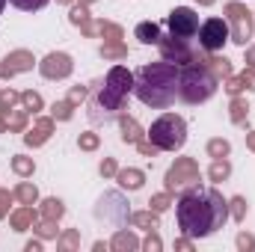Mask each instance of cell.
I'll list each match as a JSON object with an SVG mask.
<instances>
[{"label": "cell", "mask_w": 255, "mask_h": 252, "mask_svg": "<svg viewBox=\"0 0 255 252\" xmlns=\"http://www.w3.org/2000/svg\"><path fill=\"white\" fill-rule=\"evenodd\" d=\"M166 27L178 39H193L199 33V15H196V9H190V6H175L169 12V18H166Z\"/></svg>", "instance_id": "cell-9"}, {"label": "cell", "mask_w": 255, "mask_h": 252, "mask_svg": "<svg viewBox=\"0 0 255 252\" xmlns=\"http://www.w3.org/2000/svg\"><path fill=\"white\" fill-rule=\"evenodd\" d=\"M178 74H181V65L166 63V60L142 65L133 74V95L151 110H166L178 98Z\"/></svg>", "instance_id": "cell-2"}, {"label": "cell", "mask_w": 255, "mask_h": 252, "mask_svg": "<svg viewBox=\"0 0 255 252\" xmlns=\"http://www.w3.org/2000/svg\"><path fill=\"white\" fill-rule=\"evenodd\" d=\"M95 217L107 220V223H116V226H122L125 220H130L128 202L122 199V193H104L101 202H98V208H95Z\"/></svg>", "instance_id": "cell-11"}, {"label": "cell", "mask_w": 255, "mask_h": 252, "mask_svg": "<svg viewBox=\"0 0 255 252\" xmlns=\"http://www.w3.org/2000/svg\"><path fill=\"white\" fill-rule=\"evenodd\" d=\"M98 36H104V42H122L125 39L122 27L113 21H98Z\"/></svg>", "instance_id": "cell-27"}, {"label": "cell", "mask_w": 255, "mask_h": 252, "mask_svg": "<svg viewBox=\"0 0 255 252\" xmlns=\"http://www.w3.org/2000/svg\"><path fill=\"white\" fill-rule=\"evenodd\" d=\"M229 151H232L229 139H211L208 142V154L211 157H229Z\"/></svg>", "instance_id": "cell-35"}, {"label": "cell", "mask_w": 255, "mask_h": 252, "mask_svg": "<svg viewBox=\"0 0 255 252\" xmlns=\"http://www.w3.org/2000/svg\"><path fill=\"white\" fill-rule=\"evenodd\" d=\"M238 77H241L244 89H255V68H250V65H247V68H244V71H241Z\"/></svg>", "instance_id": "cell-43"}, {"label": "cell", "mask_w": 255, "mask_h": 252, "mask_svg": "<svg viewBox=\"0 0 255 252\" xmlns=\"http://www.w3.org/2000/svg\"><path fill=\"white\" fill-rule=\"evenodd\" d=\"M199 45L208 51V54H217L223 51V45L229 42V21L223 18H208L205 24H199Z\"/></svg>", "instance_id": "cell-8"}, {"label": "cell", "mask_w": 255, "mask_h": 252, "mask_svg": "<svg viewBox=\"0 0 255 252\" xmlns=\"http://www.w3.org/2000/svg\"><path fill=\"white\" fill-rule=\"evenodd\" d=\"M247 65L255 68V45H253V48H247Z\"/></svg>", "instance_id": "cell-48"}, {"label": "cell", "mask_w": 255, "mask_h": 252, "mask_svg": "<svg viewBox=\"0 0 255 252\" xmlns=\"http://www.w3.org/2000/svg\"><path fill=\"white\" fill-rule=\"evenodd\" d=\"M196 63L208 65V68H211L217 77H223V80H226V77H232V63H229L226 57H199V54H196Z\"/></svg>", "instance_id": "cell-20"}, {"label": "cell", "mask_w": 255, "mask_h": 252, "mask_svg": "<svg viewBox=\"0 0 255 252\" xmlns=\"http://www.w3.org/2000/svg\"><path fill=\"white\" fill-rule=\"evenodd\" d=\"M12 6H18V9H24V12H39V9H45L51 0H9Z\"/></svg>", "instance_id": "cell-37"}, {"label": "cell", "mask_w": 255, "mask_h": 252, "mask_svg": "<svg viewBox=\"0 0 255 252\" xmlns=\"http://www.w3.org/2000/svg\"><path fill=\"white\" fill-rule=\"evenodd\" d=\"M130 226H136V229H145V232H154L157 229V214L148 208V211H136V214H130V220H128Z\"/></svg>", "instance_id": "cell-23"}, {"label": "cell", "mask_w": 255, "mask_h": 252, "mask_svg": "<svg viewBox=\"0 0 255 252\" xmlns=\"http://www.w3.org/2000/svg\"><path fill=\"white\" fill-rule=\"evenodd\" d=\"M142 247H145L148 252H160V247H163V244H160V238H157L154 232H148V238H145V244H142Z\"/></svg>", "instance_id": "cell-46"}, {"label": "cell", "mask_w": 255, "mask_h": 252, "mask_svg": "<svg viewBox=\"0 0 255 252\" xmlns=\"http://www.w3.org/2000/svg\"><path fill=\"white\" fill-rule=\"evenodd\" d=\"M3 6H6V0H0V12H3Z\"/></svg>", "instance_id": "cell-53"}, {"label": "cell", "mask_w": 255, "mask_h": 252, "mask_svg": "<svg viewBox=\"0 0 255 252\" xmlns=\"http://www.w3.org/2000/svg\"><path fill=\"white\" fill-rule=\"evenodd\" d=\"M21 104H24V110L39 113V110H42V95L33 92V89H27V92H21Z\"/></svg>", "instance_id": "cell-33"}, {"label": "cell", "mask_w": 255, "mask_h": 252, "mask_svg": "<svg viewBox=\"0 0 255 252\" xmlns=\"http://www.w3.org/2000/svg\"><path fill=\"white\" fill-rule=\"evenodd\" d=\"M136 148H139V154H145V157H154V154L160 151L151 139H148V142H145V139H139V142H136Z\"/></svg>", "instance_id": "cell-44"}, {"label": "cell", "mask_w": 255, "mask_h": 252, "mask_svg": "<svg viewBox=\"0 0 255 252\" xmlns=\"http://www.w3.org/2000/svg\"><path fill=\"white\" fill-rule=\"evenodd\" d=\"M71 113H74V104H71L68 98H65V101H54V107H51V119H54V122H68Z\"/></svg>", "instance_id": "cell-30"}, {"label": "cell", "mask_w": 255, "mask_h": 252, "mask_svg": "<svg viewBox=\"0 0 255 252\" xmlns=\"http://www.w3.org/2000/svg\"><path fill=\"white\" fill-rule=\"evenodd\" d=\"M193 184H199V163L193 157H178L166 172V190L178 193V190H187Z\"/></svg>", "instance_id": "cell-7"}, {"label": "cell", "mask_w": 255, "mask_h": 252, "mask_svg": "<svg viewBox=\"0 0 255 252\" xmlns=\"http://www.w3.org/2000/svg\"><path fill=\"white\" fill-rule=\"evenodd\" d=\"M51 133H54V119H48V116H42V119H39V122L33 125V130H27V133H24V142L36 148V145H42V142H48V136H51Z\"/></svg>", "instance_id": "cell-15"}, {"label": "cell", "mask_w": 255, "mask_h": 252, "mask_svg": "<svg viewBox=\"0 0 255 252\" xmlns=\"http://www.w3.org/2000/svg\"><path fill=\"white\" fill-rule=\"evenodd\" d=\"M238 250H255V238L253 235H244V232H241V235H238Z\"/></svg>", "instance_id": "cell-47"}, {"label": "cell", "mask_w": 255, "mask_h": 252, "mask_svg": "<svg viewBox=\"0 0 255 252\" xmlns=\"http://www.w3.org/2000/svg\"><path fill=\"white\" fill-rule=\"evenodd\" d=\"M169 205H172V193H169V190H166V193H157V196H151V202H148V208H151L154 214H163Z\"/></svg>", "instance_id": "cell-34"}, {"label": "cell", "mask_w": 255, "mask_h": 252, "mask_svg": "<svg viewBox=\"0 0 255 252\" xmlns=\"http://www.w3.org/2000/svg\"><path fill=\"white\" fill-rule=\"evenodd\" d=\"M128 92H133V74L128 71L125 65H113V68L107 71L104 86L98 89V95H95L92 104H89V116H92V122L116 119L119 110L125 107Z\"/></svg>", "instance_id": "cell-3"}, {"label": "cell", "mask_w": 255, "mask_h": 252, "mask_svg": "<svg viewBox=\"0 0 255 252\" xmlns=\"http://www.w3.org/2000/svg\"><path fill=\"white\" fill-rule=\"evenodd\" d=\"M229 205H232V217H235L238 223H244V217H247V199H244V196H235Z\"/></svg>", "instance_id": "cell-38"}, {"label": "cell", "mask_w": 255, "mask_h": 252, "mask_svg": "<svg viewBox=\"0 0 255 252\" xmlns=\"http://www.w3.org/2000/svg\"><path fill=\"white\" fill-rule=\"evenodd\" d=\"M196 3H199V6H214L217 0H196Z\"/></svg>", "instance_id": "cell-51"}, {"label": "cell", "mask_w": 255, "mask_h": 252, "mask_svg": "<svg viewBox=\"0 0 255 252\" xmlns=\"http://www.w3.org/2000/svg\"><path fill=\"white\" fill-rule=\"evenodd\" d=\"M226 21H229V42L247 48V42L253 39V12L244 3H226Z\"/></svg>", "instance_id": "cell-6"}, {"label": "cell", "mask_w": 255, "mask_h": 252, "mask_svg": "<svg viewBox=\"0 0 255 252\" xmlns=\"http://www.w3.org/2000/svg\"><path fill=\"white\" fill-rule=\"evenodd\" d=\"M247 148L255 151V130H253V133H247Z\"/></svg>", "instance_id": "cell-49"}, {"label": "cell", "mask_w": 255, "mask_h": 252, "mask_svg": "<svg viewBox=\"0 0 255 252\" xmlns=\"http://www.w3.org/2000/svg\"><path fill=\"white\" fill-rule=\"evenodd\" d=\"M60 3H71V0H60Z\"/></svg>", "instance_id": "cell-54"}, {"label": "cell", "mask_w": 255, "mask_h": 252, "mask_svg": "<svg viewBox=\"0 0 255 252\" xmlns=\"http://www.w3.org/2000/svg\"><path fill=\"white\" fill-rule=\"evenodd\" d=\"M148 139L160 151H178L187 142V122L175 113H163L160 119H154V125L148 130Z\"/></svg>", "instance_id": "cell-5"}, {"label": "cell", "mask_w": 255, "mask_h": 252, "mask_svg": "<svg viewBox=\"0 0 255 252\" xmlns=\"http://www.w3.org/2000/svg\"><path fill=\"white\" fill-rule=\"evenodd\" d=\"M157 48H160V57H163L166 63H175V65L196 63V54L190 51L187 39H178V36H160V39H157Z\"/></svg>", "instance_id": "cell-10"}, {"label": "cell", "mask_w": 255, "mask_h": 252, "mask_svg": "<svg viewBox=\"0 0 255 252\" xmlns=\"http://www.w3.org/2000/svg\"><path fill=\"white\" fill-rule=\"evenodd\" d=\"M116 172H119L116 160H113V157H104V160H101V175H104V178H116Z\"/></svg>", "instance_id": "cell-42"}, {"label": "cell", "mask_w": 255, "mask_h": 252, "mask_svg": "<svg viewBox=\"0 0 255 252\" xmlns=\"http://www.w3.org/2000/svg\"><path fill=\"white\" fill-rule=\"evenodd\" d=\"M175 217H178V229L187 238H211L217 229L226 226L229 220V202L223 199V193L217 187H193L181 190V199L175 205Z\"/></svg>", "instance_id": "cell-1"}, {"label": "cell", "mask_w": 255, "mask_h": 252, "mask_svg": "<svg viewBox=\"0 0 255 252\" xmlns=\"http://www.w3.org/2000/svg\"><path fill=\"white\" fill-rule=\"evenodd\" d=\"M101 57H104V60H125L128 48L122 42H104V45H101Z\"/></svg>", "instance_id": "cell-31"}, {"label": "cell", "mask_w": 255, "mask_h": 252, "mask_svg": "<svg viewBox=\"0 0 255 252\" xmlns=\"http://www.w3.org/2000/svg\"><path fill=\"white\" fill-rule=\"evenodd\" d=\"M33 54L30 51H12V54H6V60L0 63V77H15V74H21V71H30L33 68Z\"/></svg>", "instance_id": "cell-13"}, {"label": "cell", "mask_w": 255, "mask_h": 252, "mask_svg": "<svg viewBox=\"0 0 255 252\" xmlns=\"http://www.w3.org/2000/svg\"><path fill=\"white\" fill-rule=\"evenodd\" d=\"M39 71H42V77H48V80H65V77L74 71V63H71L68 54L54 51V54H48V57L39 63Z\"/></svg>", "instance_id": "cell-12"}, {"label": "cell", "mask_w": 255, "mask_h": 252, "mask_svg": "<svg viewBox=\"0 0 255 252\" xmlns=\"http://www.w3.org/2000/svg\"><path fill=\"white\" fill-rule=\"evenodd\" d=\"M86 95H89V89H86V86H71V92H68V101L77 107V104H83V101H86Z\"/></svg>", "instance_id": "cell-41"}, {"label": "cell", "mask_w": 255, "mask_h": 252, "mask_svg": "<svg viewBox=\"0 0 255 252\" xmlns=\"http://www.w3.org/2000/svg\"><path fill=\"white\" fill-rule=\"evenodd\" d=\"M80 3H86V6H89V3H95V0H80Z\"/></svg>", "instance_id": "cell-52"}, {"label": "cell", "mask_w": 255, "mask_h": 252, "mask_svg": "<svg viewBox=\"0 0 255 252\" xmlns=\"http://www.w3.org/2000/svg\"><path fill=\"white\" fill-rule=\"evenodd\" d=\"M220 86V77L202 63H190L181 65V74H178V98L184 104H205L208 98H214Z\"/></svg>", "instance_id": "cell-4"}, {"label": "cell", "mask_w": 255, "mask_h": 252, "mask_svg": "<svg viewBox=\"0 0 255 252\" xmlns=\"http://www.w3.org/2000/svg\"><path fill=\"white\" fill-rule=\"evenodd\" d=\"M80 247V232L77 229H68V232H63L60 238H57V250L60 252H71Z\"/></svg>", "instance_id": "cell-28"}, {"label": "cell", "mask_w": 255, "mask_h": 252, "mask_svg": "<svg viewBox=\"0 0 255 252\" xmlns=\"http://www.w3.org/2000/svg\"><path fill=\"white\" fill-rule=\"evenodd\" d=\"M98 142H101V139H98V133H80V136H77V145H80L83 151H95V148H98Z\"/></svg>", "instance_id": "cell-39"}, {"label": "cell", "mask_w": 255, "mask_h": 252, "mask_svg": "<svg viewBox=\"0 0 255 252\" xmlns=\"http://www.w3.org/2000/svg\"><path fill=\"white\" fill-rule=\"evenodd\" d=\"M119 125H122V139H125V142L136 145V142L142 139V127H139V122H136L133 116H122V113H119Z\"/></svg>", "instance_id": "cell-19"}, {"label": "cell", "mask_w": 255, "mask_h": 252, "mask_svg": "<svg viewBox=\"0 0 255 252\" xmlns=\"http://www.w3.org/2000/svg\"><path fill=\"white\" fill-rule=\"evenodd\" d=\"M136 39L142 42V45H157V39L163 36L160 33V24H154V21H142V24H136Z\"/></svg>", "instance_id": "cell-21"}, {"label": "cell", "mask_w": 255, "mask_h": 252, "mask_svg": "<svg viewBox=\"0 0 255 252\" xmlns=\"http://www.w3.org/2000/svg\"><path fill=\"white\" fill-rule=\"evenodd\" d=\"M33 232H36L39 238H57V223H54V220H36Z\"/></svg>", "instance_id": "cell-36"}, {"label": "cell", "mask_w": 255, "mask_h": 252, "mask_svg": "<svg viewBox=\"0 0 255 252\" xmlns=\"http://www.w3.org/2000/svg\"><path fill=\"white\" fill-rule=\"evenodd\" d=\"M247 113H250V104L241 95H232V122L235 125H244L247 122Z\"/></svg>", "instance_id": "cell-29"}, {"label": "cell", "mask_w": 255, "mask_h": 252, "mask_svg": "<svg viewBox=\"0 0 255 252\" xmlns=\"http://www.w3.org/2000/svg\"><path fill=\"white\" fill-rule=\"evenodd\" d=\"M12 193H15V199H18L21 205H36V202H39V190H36V184H30V181H21Z\"/></svg>", "instance_id": "cell-24"}, {"label": "cell", "mask_w": 255, "mask_h": 252, "mask_svg": "<svg viewBox=\"0 0 255 252\" xmlns=\"http://www.w3.org/2000/svg\"><path fill=\"white\" fill-rule=\"evenodd\" d=\"M12 169H15V175H21V178H27V175H33V169H36V163H33V157H24V154H15V157H12Z\"/></svg>", "instance_id": "cell-32"}, {"label": "cell", "mask_w": 255, "mask_h": 252, "mask_svg": "<svg viewBox=\"0 0 255 252\" xmlns=\"http://www.w3.org/2000/svg\"><path fill=\"white\" fill-rule=\"evenodd\" d=\"M65 214V205L60 199H45L42 202V220H54V223H60Z\"/></svg>", "instance_id": "cell-25"}, {"label": "cell", "mask_w": 255, "mask_h": 252, "mask_svg": "<svg viewBox=\"0 0 255 252\" xmlns=\"http://www.w3.org/2000/svg\"><path fill=\"white\" fill-rule=\"evenodd\" d=\"M15 199V193H9V190H0V220L9 214V202Z\"/></svg>", "instance_id": "cell-45"}, {"label": "cell", "mask_w": 255, "mask_h": 252, "mask_svg": "<svg viewBox=\"0 0 255 252\" xmlns=\"http://www.w3.org/2000/svg\"><path fill=\"white\" fill-rule=\"evenodd\" d=\"M110 250H116V252H133V250H139V241H136V235H133V232L119 229V232L113 235V241H110Z\"/></svg>", "instance_id": "cell-18"}, {"label": "cell", "mask_w": 255, "mask_h": 252, "mask_svg": "<svg viewBox=\"0 0 255 252\" xmlns=\"http://www.w3.org/2000/svg\"><path fill=\"white\" fill-rule=\"evenodd\" d=\"M42 250V244H39V241H30V244H27V252H39Z\"/></svg>", "instance_id": "cell-50"}, {"label": "cell", "mask_w": 255, "mask_h": 252, "mask_svg": "<svg viewBox=\"0 0 255 252\" xmlns=\"http://www.w3.org/2000/svg\"><path fill=\"white\" fill-rule=\"evenodd\" d=\"M68 21H71L74 27L89 24V21H92V18H89V6H86V3H80V0H74V3H71V9H68Z\"/></svg>", "instance_id": "cell-26"}, {"label": "cell", "mask_w": 255, "mask_h": 252, "mask_svg": "<svg viewBox=\"0 0 255 252\" xmlns=\"http://www.w3.org/2000/svg\"><path fill=\"white\" fill-rule=\"evenodd\" d=\"M21 101V92H15V89H3L0 92V107H15Z\"/></svg>", "instance_id": "cell-40"}, {"label": "cell", "mask_w": 255, "mask_h": 252, "mask_svg": "<svg viewBox=\"0 0 255 252\" xmlns=\"http://www.w3.org/2000/svg\"><path fill=\"white\" fill-rule=\"evenodd\" d=\"M36 220H39V214L33 211V205H24V208L12 211V217H9V223H12L15 232H27V229H33Z\"/></svg>", "instance_id": "cell-16"}, {"label": "cell", "mask_w": 255, "mask_h": 252, "mask_svg": "<svg viewBox=\"0 0 255 252\" xmlns=\"http://www.w3.org/2000/svg\"><path fill=\"white\" fill-rule=\"evenodd\" d=\"M116 181H119V187H125V190H139L145 184V172L128 166V169H119V172H116Z\"/></svg>", "instance_id": "cell-17"}, {"label": "cell", "mask_w": 255, "mask_h": 252, "mask_svg": "<svg viewBox=\"0 0 255 252\" xmlns=\"http://www.w3.org/2000/svg\"><path fill=\"white\" fill-rule=\"evenodd\" d=\"M27 127V110L15 107H0V130H24Z\"/></svg>", "instance_id": "cell-14"}, {"label": "cell", "mask_w": 255, "mask_h": 252, "mask_svg": "<svg viewBox=\"0 0 255 252\" xmlns=\"http://www.w3.org/2000/svg\"><path fill=\"white\" fill-rule=\"evenodd\" d=\"M232 175V163L226 160V157H214V163L208 166V178L214 181V184H220V181H226Z\"/></svg>", "instance_id": "cell-22"}]
</instances>
